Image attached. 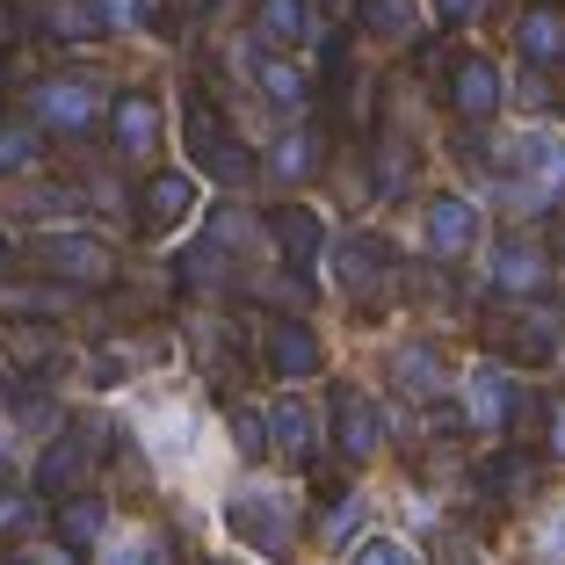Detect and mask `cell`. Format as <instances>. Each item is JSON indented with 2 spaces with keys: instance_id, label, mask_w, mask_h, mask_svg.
<instances>
[{
  "instance_id": "20",
  "label": "cell",
  "mask_w": 565,
  "mask_h": 565,
  "mask_svg": "<svg viewBox=\"0 0 565 565\" xmlns=\"http://www.w3.org/2000/svg\"><path fill=\"white\" fill-rule=\"evenodd\" d=\"M51 530H58V544H66V551H81V558H87V551L102 544V530H109V508H102L95 493H66V500H58V515H51Z\"/></svg>"
},
{
  "instance_id": "36",
  "label": "cell",
  "mask_w": 565,
  "mask_h": 565,
  "mask_svg": "<svg viewBox=\"0 0 565 565\" xmlns=\"http://www.w3.org/2000/svg\"><path fill=\"white\" fill-rule=\"evenodd\" d=\"M544 443L551 457H565V399H544Z\"/></svg>"
},
{
  "instance_id": "12",
  "label": "cell",
  "mask_w": 565,
  "mask_h": 565,
  "mask_svg": "<svg viewBox=\"0 0 565 565\" xmlns=\"http://www.w3.org/2000/svg\"><path fill=\"white\" fill-rule=\"evenodd\" d=\"M508 414H515V377H508L500 355H486V363H471V377H465V420L486 428V435H500Z\"/></svg>"
},
{
  "instance_id": "17",
  "label": "cell",
  "mask_w": 565,
  "mask_h": 565,
  "mask_svg": "<svg viewBox=\"0 0 565 565\" xmlns=\"http://www.w3.org/2000/svg\"><path fill=\"white\" fill-rule=\"evenodd\" d=\"M268 239L282 247L290 268H319V254H327V225H319V211H305V203H276V211H268Z\"/></svg>"
},
{
  "instance_id": "10",
  "label": "cell",
  "mask_w": 565,
  "mask_h": 565,
  "mask_svg": "<svg viewBox=\"0 0 565 565\" xmlns=\"http://www.w3.org/2000/svg\"><path fill=\"white\" fill-rule=\"evenodd\" d=\"M109 146H117V160H146L160 146V102L146 87H117L109 95Z\"/></svg>"
},
{
  "instance_id": "38",
  "label": "cell",
  "mask_w": 565,
  "mask_h": 565,
  "mask_svg": "<svg viewBox=\"0 0 565 565\" xmlns=\"http://www.w3.org/2000/svg\"><path fill=\"white\" fill-rule=\"evenodd\" d=\"M515 102H522V109H544L551 87H544V81H522V95H515Z\"/></svg>"
},
{
  "instance_id": "3",
  "label": "cell",
  "mask_w": 565,
  "mask_h": 565,
  "mask_svg": "<svg viewBox=\"0 0 565 565\" xmlns=\"http://www.w3.org/2000/svg\"><path fill=\"white\" fill-rule=\"evenodd\" d=\"M109 449H117V428H109V420H73V428L51 435V449L36 457V493H44V500H66L73 486H81L87 471L109 457Z\"/></svg>"
},
{
  "instance_id": "27",
  "label": "cell",
  "mask_w": 565,
  "mask_h": 565,
  "mask_svg": "<svg viewBox=\"0 0 565 565\" xmlns=\"http://www.w3.org/2000/svg\"><path fill=\"white\" fill-rule=\"evenodd\" d=\"M182 282H189V290H217V282H233V254H217L211 239H196V247L182 254Z\"/></svg>"
},
{
  "instance_id": "6",
  "label": "cell",
  "mask_w": 565,
  "mask_h": 565,
  "mask_svg": "<svg viewBox=\"0 0 565 565\" xmlns=\"http://www.w3.org/2000/svg\"><path fill=\"white\" fill-rule=\"evenodd\" d=\"M102 81H81V73H51V81H36V95H30V109H36V124L44 131H58V138H87L95 131V117H102Z\"/></svg>"
},
{
  "instance_id": "18",
  "label": "cell",
  "mask_w": 565,
  "mask_h": 565,
  "mask_svg": "<svg viewBox=\"0 0 565 565\" xmlns=\"http://www.w3.org/2000/svg\"><path fill=\"white\" fill-rule=\"evenodd\" d=\"M420 233H428L435 262H457V254H471V239H479V211H471V196H435L428 217H420Z\"/></svg>"
},
{
  "instance_id": "25",
  "label": "cell",
  "mask_w": 565,
  "mask_h": 565,
  "mask_svg": "<svg viewBox=\"0 0 565 565\" xmlns=\"http://www.w3.org/2000/svg\"><path fill=\"white\" fill-rule=\"evenodd\" d=\"M479 486H486V500H530V486H536V457L508 449V457H493V465L479 471Z\"/></svg>"
},
{
  "instance_id": "34",
  "label": "cell",
  "mask_w": 565,
  "mask_h": 565,
  "mask_svg": "<svg viewBox=\"0 0 565 565\" xmlns=\"http://www.w3.org/2000/svg\"><path fill=\"white\" fill-rule=\"evenodd\" d=\"M233 443L247 449V457H262V449H268V420L254 414V406H239V414H233Z\"/></svg>"
},
{
  "instance_id": "23",
  "label": "cell",
  "mask_w": 565,
  "mask_h": 565,
  "mask_svg": "<svg viewBox=\"0 0 565 565\" xmlns=\"http://www.w3.org/2000/svg\"><path fill=\"white\" fill-rule=\"evenodd\" d=\"M355 15H363V30L377 36V44H414L420 36V8L414 0H363Z\"/></svg>"
},
{
  "instance_id": "32",
  "label": "cell",
  "mask_w": 565,
  "mask_h": 565,
  "mask_svg": "<svg viewBox=\"0 0 565 565\" xmlns=\"http://www.w3.org/2000/svg\"><path fill=\"white\" fill-rule=\"evenodd\" d=\"M355 565H420L414 544H399V536H370L363 551H355Z\"/></svg>"
},
{
  "instance_id": "35",
  "label": "cell",
  "mask_w": 565,
  "mask_h": 565,
  "mask_svg": "<svg viewBox=\"0 0 565 565\" xmlns=\"http://www.w3.org/2000/svg\"><path fill=\"white\" fill-rule=\"evenodd\" d=\"M15 420L22 428H58V406H51L44 392H15Z\"/></svg>"
},
{
  "instance_id": "24",
  "label": "cell",
  "mask_w": 565,
  "mask_h": 565,
  "mask_svg": "<svg viewBox=\"0 0 565 565\" xmlns=\"http://www.w3.org/2000/svg\"><path fill=\"white\" fill-rule=\"evenodd\" d=\"M58 349H66V341H58V327H44V319H36V327H8V363H15L22 377H30V370H51Z\"/></svg>"
},
{
  "instance_id": "21",
  "label": "cell",
  "mask_w": 565,
  "mask_h": 565,
  "mask_svg": "<svg viewBox=\"0 0 565 565\" xmlns=\"http://www.w3.org/2000/svg\"><path fill=\"white\" fill-rule=\"evenodd\" d=\"M305 30H312L305 0H262V8H254V44L262 51H298Z\"/></svg>"
},
{
  "instance_id": "31",
  "label": "cell",
  "mask_w": 565,
  "mask_h": 565,
  "mask_svg": "<svg viewBox=\"0 0 565 565\" xmlns=\"http://www.w3.org/2000/svg\"><path fill=\"white\" fill-rule=\"evenodd\" d=\"M22 167H36V131L8 124V131H0V174H22Z\"/></svg>"
},
{
  "instance_id": "26",
  "label": "cell",
  "mask_w": 565,
  "mask_h": 565,
  "mask_svg": "<svg viewBox=\"0 0 565 565\" xmlns=\"http://www.w3.org/2000/svg\"><path fill=\"white\" fill-rule=\"evenodd\" d=\"M254 87H262V95L276 102V109H298V102L312 95V87H305V73L290 66V58H276V51H268L262 66H254Z\"/></svg>"
},
{
  "instance_id": "9",
  "label": "cell",
  "mask_w": 565,
  "mask_h": 565,
  "mask_svg": "<svg viewBox=\"0 0 565 565\" xmlns=\"http://www.w3.org/2000/svg\"><path fill=\"white\" fill-rule=\"evenodd\" d=\"M500 102H508V81H500V66L486 58V51H465V58H449V109H457L465 124L500 117Z\"/></svg>"
},
{
  "instance_id": "15",
  "label": "cell",
  "mask_w": 565,
  "mask_h": 565,
  "mask_svg": "<svg viewBox=\"0 0 565 565\" xmlns=\"http://www.w3.org/2000/svg\"><path fill=\"white\" fill-rule=\"evenodd\" d=\"M384 370H392V384H399L406 399H420V406L449 392V363H443L435 341H399V349L384 355Z\"/></svg>"
},
{
  "instance_id": "40",
  "label": "cell",
  "mask_w": 565,
  "mask_h": 565,
  "mask_svg": "<svg viewBox=\"0 0 565 565\" xmlns=\"http://www.w3.org/2000/svg\"><path fill=\"white\" fill-rule=\"evenodd\" d=\"M0 276H8V233H0Z\"/></svg>"
},
{
  "instance_id": "29",
  "label": "cell",
  "mask_w": 565,
  "mask_h": 565,
  "mask_svg": "<svg viewBox=\"0 0 565 565\" xmlns=\"http://www.w3.org/2000/svg\"><path fill=\"white\" fill-rule=\"evenodd\" d=\"M363 530V493H349V486H341V493H333V515H327V544H349V536Z\"/></svg>"
},
{
  "instance_id": "14",
  "label": "cell",
  "mask_w": 565,
  "mask_h": 565,
  "mask_svg": "<svg viewBox=\"0 0 565 565\" xmlns=\"http://www.w3.org/2000/svg\"><path fill=\"white\" fill-rule=\"evenodd\" d=\"M22 22H36V36H51V44H87L109 30L102 0H22Z\"/></svg>"
},
{
  "instance_id": "7",
  "label": "cell",
  "mask_w": 565,
  "mask_h": 565,
  "mask_svg": "<svg viewBox=\"0 0 565 565\" xmlns=\"http://www.w3.org/2000/svg\"><path fill=\"white\" fill-rule=\"evenodd\" d=\"M247 333H254V355H262L268 377H282V384L319 377V333L305 319H254Z\"/></svg>"
},
{
  "instance_id": "4",
  "label": "cell",
  "mask_w": 565,
  "mask_h": 565,
  "mask_svg": "<svg viewBox=\"0 0 565 565\" xmlns=\"http://www.w3.org/2000/svg\"><path fill=\"white\" fill-rule=\"evenodd\" d=\"M225 530H233L239 551H254V558H290V508H282L276 486H239L233 500H225Z\"/></svg>"
},
{
  "instance_id": "16",
  "label": "cell",
  "mask_w": 565,
  "mask_h": 565,
  "mask_svg": "<svg viewBox=\"0 0 565 565\" xmlns=\"http://www.w3.org/2000/svg\"><path fill=\"white\" fill-rule=\"evenodd\" d=\"M189 211H196V182H189V174H152L146 196H138V233H146V239H167Z\"/></svg>"
},
{
  "instance_id": "39",
  "label": "cell",
  "mask_w": 565,
  "mask_h": 565,
  "mask_svg": "<svg viewBox=\"0 0 565 565\" xmlns=\"http://www.w3.org/2000/svg\"><path fill=\"white\" fill-rule=\"evenodd\" d=\"M471 8H479V0H435V15H443V22H465Z\"/></svg>"
},
{
  "instance_id": "13",
  "label": "cell",
  "mask_w": 565,
  "mask_h": 565,
  "mask_svg": "<svg viewBox=\"0 0 565 565\" xmlns=\"http://www.w3.org/2000/svg\"><path fill=\"white\" fill-rule=\"evenodd\" d=\"M486 276H493V290H508V298H536V290L551 282V254L536 247V239L508 233V239H493V262H486Z\"/></svg>"
},
{
  "instance_id": "33",
  "label": "cell",
  "mask_w": 565,
  "mask_h": 565,
  "mask_svg": "<svg viewBox=\"0 0 565 565\" xmlns=\"http://www.w3.org/2000/svg\"><path fill=\"white\" fill-rule=\"evenodd\" d=\"M15 565H81V551H66L58 536H44V544H30V536H22V544H15Z\"/></svg>"
},
{
  "instance_id": "11",
  "label": "cell",
  "mask_w": 565,
  "mask_h": 565,
  "mask_svg": "<svg viewBox=\"0 0 565 565\" xmlns=\"http://www.w3.org/2000/svg\"><path fill=\"white\" fill-rule=\"evenodd\" d=\"M384 276H392V247H384L377 233H349L341 247H333V282H341V290H349L355 305L377 298Z\"/></svg>"
},
{
  "instance_id": "28",
  "label": "cell",
  "mask_w": 565,
  "mask_h": 565,
  "mask_svg": "<svg viewBox=\"0 0 565 565\" xmlns=\"http://www.w3.org/2000/svg\"><path fill=\"white\" fill-rule=\"evenodd\" d=\"M319 160H327V146H319L312 131H290V138H276V152H268V167H276V174H312Z\"/></svg>"
},
{
  "instance_id": "2",
  "label": "cell",
  "mask_w": 565,
  "mask_h": 565,
  "mask_svg": "<svg viewBox=\"0 0 565 565\" xmlns=\"http://www.w3.org/2000/svg\"><path fill=\"white\" fill-rule=\"evenodd\" d=\"M486 349L500 355V363H522V370H551L558 363V349H565V327H558V312H544V305H508V312H493L486 319Z\"/></svg>"
},
{
  "instance_id": "22",
  "label": "cell",
  "mask_w": 565,
  "mask_h": 565,
  "mask_svg": "<svg viewBox=\"0 0 565 565\" xmlns=\"http://www.w3.org/2000/svg\"><path fill=\"white\" fill-rule=\"evenodd\" d=\"M515 44H522V58H530V66H558V58H565V22H558V8H522Z\"/></svg>"
},
{
  "instance_id": "19",
  "label": "cell",
  "mask_w": 565,
  "mask_h": 565,
  "mask_svg": "<svg viewBox=\"0 0 565 565\" xmlns=\"http://www.w3.org/2000/svg\"><path fill=\"white\" fill-rule=\"evenodd\" d=\"M268 449H282V457H312V435H319V414L298 399V392H282V399H268Z\"/></svg>"
},
{
  "instance_id": "37",
  "label": "cell",
  "mask_w": 565,
  "mask_h": 565,
  "mask_svg": "<svg viewBox=\"0 0 565 565\" xmlns=\"http://www.w3.org/2000/svg\"><path fill=\"white\" fill-rule=\"evenodd\" d=\"M30 522V500L22 493H0V530H22Z\"/></svg>"
},
{
  "instance_id": "1",
  "label": "cell",
  "mask_w": 565,
  "mask_h": 565,
  "mask_svg": "<svg viewBox=\"0 0 565 565\" xmlns=\"http://www.w3.org/2000/svg\"><path fill=\"white\" fill-rule=\"evenodd\" d=\"M182 146H189V167H203L211 182H225V189L254 182V152L239 146V131L225 124L217 95H203V81L182 87Z\"/></svg>"
},
{
  "instance_id": "30",
  "label": "cell",
  "mask_w": 565,
  "mask_h": 565,
  "mask_svg": "<svg viewBox=\"0 0 565 565\" xmlns=\"http://www.w3.org/2000/svg\"><path fill=\"white\" fill-rule=\"evenodd\" d=\"M124 377H131V349H95L87 355V384H95V392H117Z\"/></svg>"
},
{
  "instance_id": "8",
  "label": "cell",
  "mask_w": 565,
  "mask_h": 565,
  "mask_svg": "<svg viewBox=\"0 0 565 565\" xmlns=\"http://www.w3.org/2000/svg\"><path fill=\"white\" fill-rule=\"evenodd\" d=\"M327 399H333V449H341L349 465H370V457L384 449V414H377V399H370L363 384H349V377L333 384Z\"/></svg>"
},
{
  "instance_id": "41",
  "label": "cell",
  "mask_w": 565,
  "mask_h": 565,
  "mask_svg": "<svg viewBox=\"0 0 565 565\" xmlns=\"http://www.w3.org/2000/svg\"><path fill=\"white\" fill-rule=\"evenodd\" d=\"M558 109H565V81H558Z\"/></svg>"
},
{
  "instance_id": "5",
  "label": "cell",
  "mask_w": 565,
  "mask_h": 565,
  "mask_svg": "<svg viewBox=\"0 0 565 565\" xmlns=\"http://www.w3.org/2000/svg\"><path fill=\"white\" fill-rule=\"evenodd\" d=\"M30 262L44 268V276H58V282H73V290H109L117 282V254L102 247V239H87V233H36L30 239Z\"/></svg>"
}]
</instances>
